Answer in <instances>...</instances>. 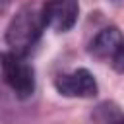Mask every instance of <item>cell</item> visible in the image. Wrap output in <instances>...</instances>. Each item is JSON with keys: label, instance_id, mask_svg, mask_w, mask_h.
Instances as JSON below:
<instances>
[{"label": "cell", "instance_id": "3", "mask_svg": "<svg viewBox=\"0 0 124 124\" xmlns=\"http://www.w3.org/2000/svg\"><path fill=\"white\" fill-rule=\"evenodd\" d=\"M41 14L45 27H50L56 33H66L78 21L79 4L78 0H46Z\"/></svg>", "mask_w": 124, "mask_h": 124}, {"label": "cell", "instance_id": "4", "mask_svg": "<svg viewBox=\"0 0 124 124\" xmlns=\"http://www.w3.org/2000/svg\"><path fill=\"white\" fill-rule=\"evenodd\" d=\"M54 87L60 95L64 97H79V99H87V97H95L97 95V81L93 78V74L85 68H78L70 74H62L56 78Z\"/></svg>", "mask_w": 124, "mask_h": 124}, {"label": "cell", "instance_id": "1", "mask_svg": "<svg viewBox=\"0 0 124 124\" xmlns=\"http://www.w3.org/2000/svg\"><path fill=\"white\" fill-rule=\"evenodd\" d=\"M43 27H45L43 14L33 6H25L10 21L6 29V43L14 52L25 56L41 37Z\"/></svg>", "mask_w": 124, "mask_h": 124}, {"label": "cell", "instance_id": "2", "mask_svg": "<svg viewBox=\"0 0 124 124\" xmlns=\"http://www.w3.org/2000/svg\"><path fill=\"white\" fill-rule=\"evenodd\" d=\"M0 64H2L4 81L12 87V91L19 99H27L29 95H33V91H35V72H33V66L27 64L23 54H17L14 50L4 52L0 56Z\"/></svg>", "mask_w": 124, "mask_h": 124}, {"label": "cell", "instance_id": "5", "mask_svg": "<svg viewBox=\"0 0 124 124\" xmlns=\"http://www.w3.org/2000/svg\"><path fill=\"white\" fill-rule=\"evenodd\" d=\"M124 39L122 33L118 31V27H107L103 29L89 45V52L99 58V60H107V58H114L118 48L122 46Z\"/></svg>", "mask_w": 124, "mask_h": 124}, {"label": "cell", "instance_id": "6", "mask_svg": "<svg viewBox=\"0 0 124 124\" xmlns=\"http://www.w3.org/2000/svg\"><path fill=\"white\" fill-rule=\"evenodd\" d=\"M112 60H114V68L118 72H124V43H122V46L118 48V52H116V56Z\"/></svg>", "mask_w": 124, "mask_h": 124}]
</instances>
